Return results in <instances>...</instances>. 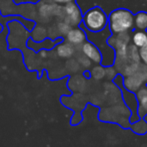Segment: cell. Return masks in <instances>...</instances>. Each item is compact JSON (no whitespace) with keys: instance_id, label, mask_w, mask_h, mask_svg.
Listing matches in <instances>:
<instances>
[{"instance_id":"cell-1","label":"cell","mask_w":147,"mask_h":147,"mask_svg":"<svg viewBox=\"0 0 147 147\" xmlns=\"http://www.w3.org/2000/svg\"><path fill=\"white\" fill-rule=\"evenodd\" d=\"M108 26L112 34H124L133 27V13L126 8H118L109 14Z\"/></svg>"},{"instance_id":"cell-2","label":"cell","mask_w":147,"mask_h":147,"mask_svg":"<svg viewBox=\"0 0 147 147\" xmlns=\"http://www.w3.org/2000/svg\"><path fill=\"white\" fill-rule=\"evenodd\" d=\"M108 23V16L99 6L87 10L82 16V24L89 31L97 32L102 30Z\"/></svg>"},{"instance_id":"cell-3","label":"cell","mask_w":147,"mask_h":147,"mask_svg":"<svg viewBox=\"0 0 147 147\" xmlns=\"http://www.w3.org/2000/svg\"><path fill=\"white\" fill-rule=\"evenodd\" d=\"M114 83L120 88V90L122 91V94H123V98H124V102L126 103V105L128 106V108H130L131 110V118H130V122L134 123L139 119V116H138V102H137V98H136L135 94L131 91L127 90V89L124 87L123 85V77L121 75H117L114 79Z\"/></svg>"},{"instance_id":"cell-4","label":"cell","mask_w":147,"mask_h":147,"mask_svg":"<svg viewBox=\"0 0 147 147\" xmlns=\"http://www.w3.org/2000/svg\"><path fill=\"white\" fill-rule=\"evenodd\" d=\"M63 11L65 13V22L69 25H78L82 20V15L80 8L74 1L66 3L63 7Z\"/></svg>"},{"instance_id":"cell-5","label":"cell","mask_w":147,"mask_h":147,"mask_svg":"<svg viewBox=\"0 0 147 147\" xmlns=\"http://www.w3.org/2000/svg\"><path fill=\"white\" fill-rule=\"evenodd\" d=\"M82 51L83 53L88 57L89 59L93 62L95 64H101L102 61V55L99 51V49H97V46L95 44H93L91 41H84L82 43Z\"/></svg>"},{"instance_id":"cell-6","label":"cell","mask_w":147,"mask_h":147,"mask_svg":"<svg viewBox=\"0 0 147 147\" xmlns=\"http://www.w3.org/2000/svg\"><path fill=\"white\" fill-rule=\"evenodd\" d=\"M66 38L67 41L70 42L73 45H79L82 44L84 41L87 39L86 34L81 27H76V28H70L69 31L66 34Z\"/></svg>"},{"instance_id":"cell-7","label":"cell","mask_w":147,"mask_h":147,"mask_svg":"<svg viewBox=\"0 0 147 147\" xmlns=\"http://www.w3.org/2000/svg\"><path fill=\"white\" fill-rule=\"evenodd\" d=\"M133 26L137 30L147 29V12L140 11L133 15Z\"/></svg>"},{"instance_id":"cell-8","label":"cell","mask_w":147,"mask_h":147,"mask_svg":"<svg viewBox=\"0 0 147 147\" xmlns=\"http://www.w3.org/2000/svg\"><path fill=\"white\" fill-rule=\"evenodd\" d=\"M74 45L71 44L70 42H62L60 43L58 46L56 47V53L60 57H64V59H67V57H72V55L74 53Z\"/></svg>"},{"instance_id":"cell-9","label":"cell","mask_w":147,"mask_h":147,"mask_svg":"<svg viewBox=\"0 0 147 147\" xmlns=\"http://www.w3.org/2000/svg\"><path fill=\"white\" fill-rule=\"evenodd\" d=\"M136 98L138 102V108L137 111L142 109L144 112L142 113V118L147 114V89L140 88L136 93Z\"/></svg>"},{"instance_id":"cell-10","label":"cell","mask_w":147,"mask_h":147,"mask_svg":"<svg viewBox=\"0 0 147 147\" xmlns=\"http://www.w3.org/2000/svg\"><path fill=\"white\" fill-rule=\"evenodd\" d=\"M132 41L133 44L135 46H137L138 49H141L145 45L147 41V32L145 30H137L133 34L132 36Z\"/></svg>"},{"instance_id":"cell-11","label":"cell","mask_w":147,"mask_h":147,"mask_svg":"<svg viewBox=\"0 0 147 147\" xmlns=\"http://www.w3.org/2000/svg\"><path fill=\"white\" fill-rule=\"evenodd\" d=\"M70 26H71V25H69L68 23H66L65 21L60 22V23L58 24V30L61 32L62 34H65V36H66V34H67V32L69 31L70 28H71Z\"/></svg>"},{"instance_id":"cell-12","label":"cell","mask_w":147,"mask_h":147,"mask_svg":"<svg viewBox=\"0 0 147 147\" xmlns=\"http://www.w3.org/2000/svg\"><path fill=\"white\" fill-rule=\"evenodd\" d=\"M139 53H140V57H141V59H142V61L144 62V63L147 65V49H140V51H139Z\"/></svg>"},{"instance_id":"cell-13","label":"cell","mask_w":147,"mask_h":147,"mask_svg":"<svg viewBox=\"0 0 147 147\" xmlns=\"http://www.w3.org/2000/svg\"><path fill=\"white\" fill-rule=\"evenodd\" d=\"M35 29H36L37 31H38V30H42V32H41V36H42V37H44V36H45V34H46V30H45L43 27H38V29H37V28H35ZM39 34H40V32L36 34L35 31H33V34H32V38H33V37H35L36 36H39Z\"/></svg>"},{"instance_id":"cell-14","label":"cell","mask_w":147,"mask_h":147,"mask_svg":"<svg viewBox=\"0 0 147 147\" xmlns=\"http://www.w3.org/2000/svg\"><path fill=\"white\" fill-rule=\"evenodd\" d=\"M52 1L57 4H66V3H69V2L74 1V0H52Z\"/></svg>"},{"instance_id":"cell-15","label":"cell","mask_w":147,"mask_h":147,"mask_svg":"<svg viewBox=\"0 0 147 147\" xmlns=\"http://www.w3.org/2000/svg\"><path fill=\"white\" fill-rule=\"evenodd\" d=\"M40 57H43V59H45V57H47L46 51H44V49H41V51H40Z\"/></svg>"},{"instance_id":"cell-16","label":"cell","mask_w":147,"mask_h":147,"mask_svg":"<svg viewBox=\"0 0 147 147\" xmlns=\"http://www.w3.org/2000/svg\"><path fill=\"white\" fill-rule=\"evenodd\" d=\"M142 49H147V41H146L145 45H144V46H143V47H142Z\"/></svg>"},{"instance_id":"cell-17","label":"cell","mask_w":147,"mask_h":147,"mask_svg":"<svg viewBox=\"0 0 147 147\" xmlns=\"http://www.w3.org/2000/svg\"><path fill=\"white\" fill-rule=\"evenodd\" d=\"M146 86H147V84H146Z\"/></svg>"}]
</instances>
